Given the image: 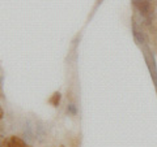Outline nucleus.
<instances>
[{
	"label": "nucleus",
	"instance_id": "f257e3e1",
	"mask_svg": "<svg viewBox=\"0 0 157 147\" xmlns=\"http://www.w3.org/2000/svg\"><path fill=\"white\" fill-rule=\"evenodd\" d=\"M132 31H134V37H135V39H136V42L139 43V45H143L144 41H145L143 31H141L140 29H137L136 25H134V27H132Z\"/></svg>",
	"mask_w": 157,
	"mask_h": 147
},
{
	"label": "nucleus",
	"instance_id": "f03ea898",
	"mask_svg": "<svg viewBox=\"0 0 157 147\" xmlns=\"http://www.w3.org/2000/svg\"><path fill=\"white\" fill-rule=\"evenodd\" d=\"M8 146L9 147H26V145L24 143V141L17 138V137H12L8 142Z\"/></svg>",
	"mask_w": 157,
	"mask_h": 147
},
{
	"label": "nucleus",
	"instance_id": "7ed1b4c3",
	"mask_svg": "<svg viewBox=\"0 0 157 147\" xmlns=\"http://www.w3.org/2000/svg\"><path fill=\"white\" fill-rule=\"evenodd\" d=\"M4 116V112H3V109L2 108H0V120H2V117Z\"/></svg>",
	"mask_w": 157,
	"mask_h": 147
}]
</instances>
